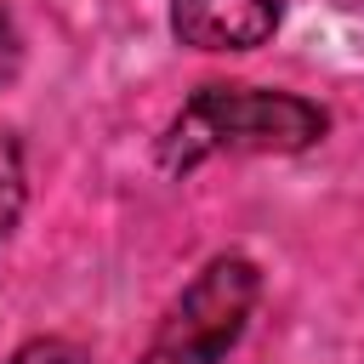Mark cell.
Masks as SVG:
<instances>
[{"label":"cell","instance_id":"cell-3","mask_svg":"<svg viewBox=\"0 0 364 364\" xmlns=\"http://www.w3.org/2000/svg\"><path fill=\"white\" fill-rule=\"evenodd\" d=\"M279 17H284V0H171L176 46H193L210 57L267 46L279 34Z\"/></svg>","mask_w":364,"mask_h":364},{"label":"cell","instance_id":"cell-5","mask_svg":"<svg viewBox=\"0 0 364 364\" xmlns=\"http://www.w3.org/2000/svg\"><path fill=\"white\" fill-rule=\"evenodd\" d=\"M6 364H91V358H85V347L68 341V336H34V341H23Z\"/></svg>","mask_w":364,"mask_h":364},{"label":"cell","instance_id":"cell-4","mask_svg":"<svg viewBox=\"0 0 364 364\" xmlns=\"http://www.w3.org/2000/svg\"><path fill=\"white\" fill-rule=\"evenodd\" d=\"M28 205V165H23V142L0 125V239H11V228L23 222Z\"/></svg>","mask_w":364,"mask_h":364},{"label":"cell","instance_id":"cell-6","mask_svg":"<svg viewBox=\"0 0 364 364\" xmlns=\"http://www.w3.org/2000/svg\"><path fill=\"white\" fill-rule=\"evenodd\" d=\"M17 68H23V34H17L11 11L0 6V85H11V80H17Z\"/></svg>","mask_w":364,"mask_h":364},{"label":"cell","instance_id":"cell-2","mask_svg":"<svg viewBox=\"0 0 364 364\" xmlns=\"http://www.w3.org/2000/svg\"><path fill=\"white\" fill-rule=\"evenodd\" d=\"M262 301V267L245 250H216L165 307L136 364H228Z\"/></svg>","mask_w":364,"mask_h":364},{"label":"cell","instance_id":"cell-1","mask_svg":"<svg viewBox=\"0 0 364 364\" xmlns=\"http://www.w3.org/2000/svg\"><path fill=\"white\" fill-rule=\"evenodd\" d=\"M330 131V114L313 97L279 85H199L159 136V165L171 176L222 159V154H307Z\"/></svg>","mask_w":364,"mask_h":364}]
</instances>
